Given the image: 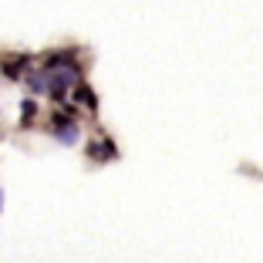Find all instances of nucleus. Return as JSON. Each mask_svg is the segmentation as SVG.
Returning a JSON list of instances; mask_svg holds the SVG:
<instances>
[{"mask_svg": "<svg viewBox=\"0 0 263 263\" xmlns=\"http://www.w3.org/2000/svg\"><path fill=\"white\" fill-rule=\"evenodd\" d=\"M88 152H91L95 159H118V148H115V142H111V139L91 142V148H88Z\"/></svg>", "mask_w": 263, "mask_h": 263, "instance_id": "2", "label": "nucleus"}, {"mask_svg": "<svg viewBox=\"0 0 263 263\" xmlns=\"http://www.w3.org/2000/svg\"><path fill=\"white\" fill-rule=\"evenodd\" d=\"M27 81H31V88H34V91H44V78H41V74H31Z\"/></svg>", "mask_w": 263, "mask_h": 263, "instance_id": "6", "label": "nucleus"}, {"mask_svg": "<svg viewBox=\"0 0 263 263\" xmlns=\"http://www.w3.org/2000/svg\"><path fill=\"white\" fill-rule=\"evenodd\" d=\"M0 206H4V193H0Z\"/></svg>", "mask_w": 263, "mask_h": 263, "instance_id": "7", "label": "nucleus"}, {"mask_svg": "<svg viewBox=\"0 0 263 263\" xmlns=\"http://www.w3.org/2000/svg\"><path fill=\"white\" fill-rule=\"evenodd\" d=\"M54 135L64 142V145H74L78 135H81V128H78V122L71 115H58L54 118Z\"/></svg>", "mask_w": 263, "mask_h": 263, "instance_id": "1", "label": "nucleus"}, {"mask_svg": "<svg viewBox=\"0 0 263 263\" xmlns=\"http://www.w3.org/2000/svg\"><path fill=\"white\" fill-rule=\"evenodd\" d=\"M24 71H27V58H17V61L4 64V74H7V78H14V81L24 74Z\"/></svg>", "mask_w": 263, "mask_h": 263, "instance_id": "4", "label": "nucleus"}, {"mask_svg": "<svg viewBox=\"0 0 263 263\" xmlns=\"http://www.w3.org/2000/svg\"><path fill=\"white\" fill-rule=\"evenodd\" d=\"M34 115H37V105H34L31 98L21 101V122H24V125H31V118H34Z\"/></svg>", "mask_w": 263, "mask_h": 263, "instance_id": "5", "label": "nucleus"}, {"mask_svg": "<svg viewBox=\"0 0 263 263\" xmlns=\"http://www.w3.org/2000/svg\"><path fill=\"white\" fill-rule=\"evenodd\" d=\"M74 98L85 105V108H98V98H95V91L88 85H74Z\"/></svg>", "mask_w": 263, "mask_h": 263, "instance_id": "3", "label": "nucleus"}]
</instances>
